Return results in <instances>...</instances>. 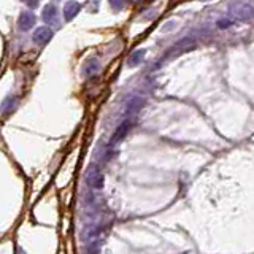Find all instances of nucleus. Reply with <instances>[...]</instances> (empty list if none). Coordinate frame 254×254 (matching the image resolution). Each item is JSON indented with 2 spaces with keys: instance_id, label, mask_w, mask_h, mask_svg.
Listing matches in <instances>:
<instances>
[{
  "instance_id": "10",
  "label": "nucleus",
  "mask_w": 254,
  "mask_h": 254,
  "mask_svg": "<svg viewBox=\"0 0 254 254\" xmlns=\"http://www.w3.org/2000/svg\"><path fill=\"white\" fill-rule=\"evenodd\" d=\"M232 24H234V22L230 21V19H219L218 21V27L219 29H226V27H230Z\"/></svg>"
},
{
  "instance_id": "1",
  "label": "nucleus",
  "mask_w": 254,
  "mask_h": 254,
  "mask_svg": "<svg viewBox=\"0 0 254 254\" xmlns=\"http://www.w3.org/2000/svg\"><path fill=\"white\" fill-rule=\"evenodd\" d=\"M86 181H88V184L91 188L102 189V186H103V173H102V170L99 169V167H95V165L89 167L88 175H86Z\"/></svg>"
},
{
  "instance_id": "2",
  "label": "nucleus",
  "mask_w": 254,
  "mask_h": 254,
  "mask_svg": "<svg viewBox=\"0 0 254 254\" xmlns=\"http://www.w3.org/2000/svg\"><path fill=\"white\" fill-rule=\"evenodd\" d=\"M53 38V31L48 27H38L35 33H33V42H35L37 45L43 46L49 42V40Z\"/></svg>"
},
{
  "instance_id": "11",
  "label": "nucleus",
  "mask_w": 254,
  "mask_h": 254,
  "mask_svg": "<svg viewBox=\"0 0 254 254\" xmlns=\"http://www.w3.org/2000/svg\"><path fill=\"white\" fill-rule=\"evenodd\" d=\"M110 3H111V7L116 8V10L124 7V0H110Z\"/></svg>"
},
{
  "instance_id": "6",
  "label": "nucleus",
  "mask_w": 254,
  "mask_h": 254,
  "mask_svg": "<svg viewBox=\"0 0 254 254\" xmlns=\"http://www.w3.org/2000/svg\"><path fill=\"white\" fill-rule=\"evenodd\" d=\"M130 127H132L130 121H124V123L121 124V126L118 127V129H116V132H114V135H113V138H111V143H118L119 140H123L127 132H129Z\"/></svg>"
},
{
  "instance_id": "9",
  "label": "nucleus",
  "mask_w": 254,
  "mask_h": 254,
  "mask_svg": "<svg viewBox=\"0 0 254 254\" xmlns=\"http://www.w3.org/2000/svg\"><path fill=\"white\" fill-rule=\"evenodd\" d=\"M143 56H145V51L143 49H140V51H137V53H134L130 57H129V67H135V65H138V64L142 62V59H143Z\"/></svg>"
},
{
  "instance_id": "8",
  "label": "nucleus",
  "mask_w": 254,
  "mask_h": 254,
  "mask_svg": "<svg viewBox=\"0 0 254 254\" xmlns=\"http://www.w3.org/2000/svg\"><path fill=\"white\" fill-rule=\"evenodd\" d=\"M57 16H59V10H57L54 5H46L43 10V19L46 22H56Z\"/></svg>"
},
{
  "instance_id": "3",
  "label": "nucleus",
  "mask_w": 254,
  "mask_h": 254,
  "mask_svg": "<svg viewBox=\"0 0 254 254\" xmlns=\"http://www.w3.org/2000/svg\"><path fill=\"white\" fill-rule=\"evenodd\" d=\"M195 46V42L194 40H190V38H184L181 40V42H178L175 46H172V49H170V54H181L184 53V51H189V49H192Z\"/></svg>"
},
{
  "instance_id": "7",
  "label": "nucleus",
  "mask_w": 254,
  "mask_h": 254,
  "mask_svg": "<svg viewBox=\"0 0 254 254\" xmlns=\"http://www.w3.org/2000/svg\"><path fill=\"white\" fill-rule=\"evenodd\" d=\"M99 70H100V62L97 59H89L83 67L84 77H92V75L99 73Z\"/></svg>"
},
{
  "instance_id": "4",
  "label": "nucleus",
  "mask_w": 254,
  "mask_h": 254,
  "mask_svg": "<svg viewBox=\"0 0 254 254\" xmlns=\"http://www.w3.org/2000/svg\"><path fill=\"white\" fill-rule=\"evenodd\" d=\"M19 29L22 31H29V29H32L35 26V15L31 13V11H24L21 16H19Z\"/></svg>"
},
{
  "instance_id": "5",
  "label": "nucleus",
  "mask_w": 254,
  "mask_h": 254,
  "mask_svg": "<svg viewBox=\"0 0 254 254\" xmlns=\"http://www.w3.org/2000/svg\"><path fill=\"white\" fill-rule=\"evenodd\" d=\"M79 3L78 2H73V0H70V2H67L65 8H64V16H65L67 21H72L75 16H77L79 13Z\"/></svg>"
}]
</instances>
